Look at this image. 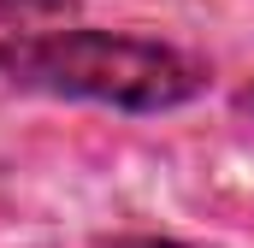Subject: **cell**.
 <instances>
[{
  "instance_id": "obj_1",
  "label": "cell",
  "mask_w": 254,
  "mask_h": 248,
  "mask_svg": "<svg viewBox=\"0 0 254 248\" xmlns=\"http://www.w3.org/2000/svg\"><path fill=\"white\" fill-rule=\"evenodd\" d=\"M0 83L113 113H178L207 95V65L154 36L71 24V30L0 36Z\"/></svg>"
},
{
  "instance_id": "obj_2",
  "label": "cell",
  "mask_w": 254,
  "mask_h": 248,
  "mask_svg": "<svg viewBox=\"0 0 254 248\" xmlns=\"http://www.w3.org/2000/svg\"><path fill=\"white\" fill-rule=\"evenodd\" d=\"M77 12V0H0V30L24 36V30H54L60 18Z\"/></svg>"
},
{
  "instance_id": "obj_3",
  "label": "cell",
  "mask_w": 254,
  "mask_h": 248,
  "mask_svg": "<svg viewBox=\"0 0 254 248\" xmlns=\"http://www.w3.org/2000/svg\"><path fill=\"white\" fill-rule=\"evenodd\" d=\"M95 248H201V243H178V237H101Z\"/></svg>"
},
{
  "instance_id": "obj_4",
  "label": "cell",
  "mask_w": 254,
  "mask_h": 248,
  "mask_svg": "<svg viewBox=\"0 0 254 248\" xmlns=\"http://www.w3.org/2000/svg\"><path fill=\"white\" fill-rule=\"evenodd\" d=\"M243 107H249V113H254V89H249V95H243Z\"/></svg>"
}]
</instances>
